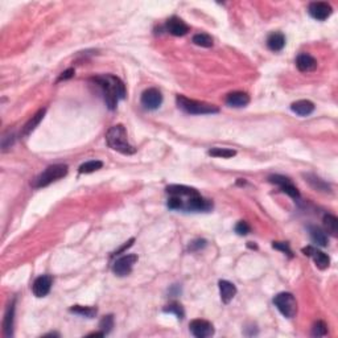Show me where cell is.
<instances>
[{
    "label": "cell",
    "mask_w": 338,
    "mask_h": 338,
    "mask_svg": "<svg viewBox=\"0 0 338 338\" xmlns=\"http://www.w3.org/2000/svg\"><path fill=\"white\" fill-rule=\"evenodd\" d=\"M189 329L194 337L197 338L212 337L214 334V326H213L212 322L206 320H199V318L190 321Z\"/></svg>",
    "instance_id": "52a82bcc"
},
{
    "label": "cell",
    "mask_w": 338,
    "mask_h": 338,
    "mask_svg": "<svg viewBox=\"0 0 338 338\" xmlns=\"http://www.w3.org/2000/svg\"><path fill=\"white\" fill-rule=\"evenodd\" d=\"M106 141H107L110 148H113L114 151H117L119 154L132 155L136 152L134 145L130 144L128 136H127V131L122 124H117V126L111 127L107 131Z\"/></svg>",
    "instance_id": "7a4b0ae2"
},
{
    "label": "cell",
    "mask_w": 338,
    "mask_h": 338,
    "mask_svg": "<svg viewBox=\"0 0 338 338\" xmlns=\"http://www.w3.org/2000/svg\"><path fill=\"white\" fill-rule=\"evenodd\" d=\"M305 179H307V181L309 182V184L315 188V189L317 190H325V192H329L330 188L329 185H326L324 182V181L321 180V179H318V177L316 176H312V175H307L305 176Z\"/></svg>",
    "instance_id": "83f0119b"
},
{
    "label": "cell",
    "mask_w": 338,
    "mask_h": 338,
    "mask_svg": "<svg viewBox=\"0 0 338 338\" xmlns=\"http://www.w3.org/2000/svg\"><path fill=\"white\" fill-rule=\"evenodd\" d=\"M91 81H94L102 89L104 100H106L110 110H114L117 107L118 100H122L126 98V86L115 76H111V74L98 76V77L91 78Z\"/></svg>",
    "instance_id": "6da1fadb"
},
{
    "label": "cell",
    "mask_w": 338,
    "mask_h": 338,
    "mask_svg": "<svg viewBox=\"0 0 338 338\" xmlns=\"http://www.w3.org/2000/svg\"><path fill=\"white\" fill-rule=\"evenodd\" d=\"M267 46L272 52H279L285 46V36L280 32L271 33L268 39H267Z\"/></svg>",
    "instance_id": "ac0fdd59"
},
{
    "label": "cell",
    "mask_w": 338,
    "mask_h": 338,
    "mask_svg": "<svg viewBox=\"0 0 338 338\" xmlns=\"http://www.w3.org/2000/svg\"><path fill=\"white\" fill-rule=\"evenodd\" d=\"M69 168L68 165L65 164H54V165H50L45 169V171L41 173L40 176H37V179L33 182V186L35 188H44V186H48L54 181L60 180L68 175Z\"/></svg>",
    "instance_id": "277c9868"
},
{
    "label": "cell",
    "mask_w": 338,
    "mask_h": 338,
    "mask_svg": "<svg viewBox=\"0 0 338 338\" xmlns=\"http://www.w3.org/2000/svg\"><path fill=\"white\" fill-rule=\"evenodd\" d=\"M272 247L276 248V250H280V251H283V253L287 254L288 257H292V251H291V248H289V244L285 243V242H274V243H272Z\"/></svg>",
    "instance_id": "836d02e7"
},
{
    "label": "cell",
    "mask_w": 338,
    "mask_h": 338,
    "mask_svg": "<svg viewBox=\"0 0 338 338\" xmlns=\"http://www.w3.org/2000/svg\"><path fill=\"white\" fill-rule=\"evenodd\" d=\"M102 167H103V162L99 161V160H90V161L83 162L81 167L78 168V172L80 173H93Z\"/></svg>",
    "instance_id": "603a6c76"
},
{
    "label": "cell",
    "mask_w": 338,
    "mask_h": 338,
    "mask_svg": "<svg viewBox=\"0 0 338 338\" xmlns=\"http://www.w3.org/2000/svg\"><path fill=\"white\" fill-rule=\"evenodd\" d=\"M70 312L73 313H77L80 316H83V317H87V318H93L97 315V308L93 307H82V305H74V307L70 308Z\"/></svg>",
    "instance_id": "cb8c5ba5"
},
{
    "label": "cell",
    "mask_w": 338,
    "mask_h": 338,
    "mask_svg": "<svg viewBox=\"0 0 338 338\" xmlns=\"http://www.w3.org/2000/svg\"><path fill=\"white\" fill-rule=\"evenodd\" d=\"M136 261H138V257L134 255V254H128V255H124V257L119 258V259H117V261L114 263V274L117 276H120V278L130 275Z\"/></svg>",
    "instance_id": "8992f818"
},
{
    "label": "cell",
    "mask_w": 338,
    "mask_h": 338,
    "mask_svg": "<svg viewBox=\"0 0 338 338\" xmlns=\"http://www.w3.org/2000/svg\"><path fill=\"white\" fill-rule=\"evenodd\" d=\"M164 312H165V313H175L179 320H182L185 316L182 305L179 304V302H172V304H169L168 307L164 308Z\"/></svg>",
    "instance_id": "f1b7e54d"
},
{
    "label": "cell",
    "mask_w": 338,
    "mask_h": 338,
    "mask_svg": "<svg viewBox=\"0 0 338 338\" xmlns=\"http://www.w3.org/2000/svg\"><path fill=\"white\" fill-rule=\"evenodd\" d=\"M167 193L169 196H176V197H180L182 199L199 194L194 188H189V186H185V185H169L167 188Z\"/></svg>",
    "instance_id": "9a60e30c"
},
{
    "label": "cell",
    "mask_w": 338,
    "mask_h": 338,
    "mask_svg": "<svg viewBox=\"0 0 338 338\" xmlns=\"http://www.w3.org/2000/svg\"><path fill=\"white\" fill-rule=\"evenodd\" d=\"M274 304L279 309L280 313L287 318H292V317L296 316L298 301H296V298H295L292 293L281 292L279 295H276L275 298H274Z\"/></svg>",
    "instance_id": "5b68a950"
},
{
    "label": "cell",
    "mask_w": 338,
    "mask_h": 338,
    "mask_svg": "<svg viewBox=\"0 0 338 338\" xmlns=\"http://www.w3.org/2000/svg\"><path fill=\"white\" fill-rule=\"evenodd\" d=\"M176 102L180 110H182L186 114H193V115L217 114L219 111V108L214 106V104L201 102V100L189 99V98H186L184 95H177Z\"/></svg>",
    "instance_id": "3957f363"
},
{
    "label": "cell",
    "mask_w": 338,
    "mask_h": 338,
    "mask_svg": "<svg viewBox=\"0 0 338 338\" xmlns=\"http://www.w3.org/2000/svg\"><path fill=\"white\" fill-rule=\"evenodd\" d=\"M296 66L300 72L302 73H309L315 72L317 69V60L308 53H301L298 54V59H296Z\"/></svg>",
    "instance_id": "4fadbf2b"
},
{
    "label": "cell",
    "mask_w": 338,
    "mask_h": 338,
    "mask_svg": "<svg viewBox=\"0 0 338 338\" xmlns=\"http://www.w3.org/2000/svg\"><path fill=\"white\" fill-rule=\"evenodd\" d=\"M165 28H167V32L177 37L185 36L189 32V25L185 23L184 20H181L180 18H176V16L168 19Z\"/></svg>",
    "instance_id": "7c38bea8"
},
{
    "label": "cell",
    "mask_w": 338,
    "mask_h": 338,
    "mask_svg": "<svg viewBox=\"0 0 338 338\" xmlns=\"http://www.w3.org/2000/svg\"><path fill=\"white\" fill-rule=\"evenodd\" d=\"M302 253L305 254L307 257H311L315 260L316 266L318 267L320 270H326L330 264L329 257L325 253L320 251L318 248L313 247V246H307L302 248Z\"/></svg>",
    "instance_id": "30bf717a"
},
{
    "label": "cell",
    "mask_w": 338,
    "mask_h": 338,
    "mask_svg": "<svg viewBox=\"0 0 338 338\" xmlns=\"http://www.w3.org/2000/svg\"><path fill=\"white\" fill-rule=\"evenodd\" d=\"M206 246V240L205 239H196L192 243L189 244L190 251H199L201 248H203Z\"/></svg>",
    "instance_id": "e575fe53"
},
{
    "label": "cell",
    "mask_w": 338,
    "mask_h": 338,
    "mask_svg": "<svg viewBox=\"0 0 338 338\" xmlns=\"http://www.w3.org/2000/svg\"><path fill=\"white\" fill-rule=\"evenodd\" d=\"M218 287H219V295H221L222 302L229 304L237 295V287L230 281H227V280H219Z\"/></svg>",
    "instance_id": "2e32d148"
},
{
    "label": "cell",
    "mask_w": 338,
    "mask_h": 338,
    "mask_svg": "<svg viewBox=\"0 0 338 338\" xmlns=\"http://www.w3.org/2000/svg\"><path fill=\"white\" fill-rule=\"evenodd\" d=\"M291 110L295 114L300 115V117H308V115H311L315 111V104L312 103L311 100L307 99L296 100V102H293L291 104Z\"/></svg>",
    "instance_id": "e0dca14e"
},
{
    "label": "cell",
    "mask_w": 338,
    "mask_h": 338,
    "mask_svg": "<svg viewBox=\"0 0 338 338\" xmlns=\"http://www.w3.org/2000/svg\"><path fill=\"white\" fill-rule=\"evenodd\" d=\"M193 42L197 46H202V48H212L213 46V39L206 33H199V35H194L193 36Z\"/></svg>",
    "instance_id": "484cf974"
},
{
    "label": "cell",
    "mask_w": 338,
    "mask_h": 338,
    "mask_svg": "<svg viewBox=\"0 0 338 338\" xmlns=\"http://www.w3.org/2000/svg\"><path fill=\"white\" fill-rule=\"evenodd\" d=\"M52 284H53L52 276L42 275L35 280V283L32 285V291H33L36 298H45L46 295L50 292Z\"/></svg>",
    "instance_id": "8fae6325"
},
{
    "label": "cell",
    "mask_w": 338,
    "mask_h": 338,
    "mask_svg": "<svg viewBox=\"0 0 338 338\" xmlns=\"http://www.w3.org/2000/svg\"><path fill=\"white\" fill-rule=\"evenodd\" d=\"M162 103V94L161 91L155 87L147 89V90L141 94V104L144 106L147 110H156L161 106Z\"/></svg>",
    "instance_id": "ba28073f"
},
{
    "label": "cell",
    "mask_w": 338,
    "mask_h": 338,
    "mask_svg": "<svg viewBox=\"0 0 338 338\" xmlns=\"http://www.w3.org/2000/svg\"><path fill=\"white\" fill-rule=\"evenodd\" d=\"M309 234H311L312 242L320 247H326L328 246V235L324 230H321L318 226H311L309 227Z\"/></svg>",
    "instance_id": "ffe728a7"
},
{
    "label": "cell",
    "mask_w": 338,
    "mask_h": 338,
    "mask_svg": "<svg viewBox=\"0 0 338 338\" xmlns=\"http://www.w3.org/2000/svg\"><path fill=\"white\" fill-rule=\"evenodd\" d=\"M209 155H210V156H213V158L230 159V158H233V156H235V155H237V152H235L234 149L218 148V147H216V148H212L210 151H209Z\"/></svg>",
    "instance_id": "d4e9b609"
},
{
    "label": "cell",
    "mask_w": 338,
    "mask_h": 338,
    "mask_svg": "<svg viewBox=\"0 0 338 338\" xmlns=\"http://www.w3.org/2000/svg\"><path fill=\"white\" fill-rule=\"evenodd\" d=\"M45 113H46V108H41V110H39V111H37V113L35 114L29 120H28L27 124L23 127V132H21V135L28 136L31 132H33V131L36 130V127L40 124V122L42 120V118H44Z\"/></svg>",
    "instance_id": "d6986e66"
},
{
    "label": "cell",
    "mask_w": 338,
    "mask_h": 338,
    "mask_svg": "<svg viewBox=\"0 0 338 338\" xmlns=\"http://www.w3.org/2000/svg\"><path fill=\"white\" fill-rule=\"evenodd\" d=\"M328 334V325L324 321H317L312 328V336L313 337H324Z\"/></svg>",
    "instance_id": "4dcf8cb0"
},
{
    "label": "cell",
    "mask_w": 338,
    "mask_h": 338,
    "mask_svg": "<svg viewBox=\"0 0 338 338\" xmlns=\"http://www.w3.org/2000/svg\"><path fill=\"white\" fill-rule=\"evenodd\" d=\"M113 328H114V316L113 315L104 316L99 322L100 332H103L104 334H108L111 330H113Z\"/></svg>",
    "instance_id": "f546056e"
},
{
    "label": "cell",
    "mask_w": 338,
    "mask_h": 338,
    "mask_svg": "<svg viewBox=\"0 0 338 338\" xmlns=\"http://www.w3.org/2000/svg\"><path fill=\"white\" fill-rule=\"evenodd\" d=\"M324 225L326 231L333 237L338 235V219L337 217L332 216V214H326L324 217Z\"/></svg>",
    "instance_id": "7402d4cb"
},
{
    "label": "cell",
    "mask_w": 338,
    "mask_h": 338,
    "mask_svg": "<svg viewBox=\"0 0 338 338\" xmlns=\"http://www.w3.org/2000/svg\"><path fill=\"white\" fill-rule=\"evenodd\" d=\"M251 231V227L246 221H239L235 226V233L238 235H247Z\"/></svg>",
    "instance_id": "1f68e13d"
},
{
    "label": "cell",
    "mask_w": 338,
    "mask_h": 338,
    "mask_svg": "<svg viewBox=\"0 0 338 338\" xmlns=\"http://www.w3.org/2000/svg\"><path fill=\"white\" fill-rule=\"evenodd\" d=\"M14 315H15V304L12 302L5 312L4 321H3V332L5 337H11L14 334Z\"/></svg>",
    "instance_id": "44dd1931"
},
{
    "label": "cell",
    "mask_w": 338,
    "mask_h": 338,
    "mask_svg": "<svg viewBox=\"0 0 338 338\" xmlns=\"http://www.w3.org/2000/svg\"><path fill=\"white\" fill-rule=\"evenodd\" d=\"M74 73H76V70L73 68L68 69V70H65L63 73H61V76L59 77V80H57V82H61V81H66V80H70L72 77H74Z\"/></svg>",
    "instance_id": "d590c367"
},
{
    "label": "cell",
    "mask_w": 338,
    "mask_h": 338,
    "mask_svg": "<svg viewBox=\"0 0 338 338\" xmlns=\"http://www.w3.org/2000/svg\"><path fill=\"white\" fill-rule=\"evenodd\" d=\"M226 103L229 104L230 107L235 108L246 107L250 103V97L243 91H233L226 97Z\"/></svg>",
    "instance_id": "5bb4252c"
},
{
    "label": "cell",
    "mask_w": 338,
    "mask_h": 338,
    "mask_svg": "<svg viewBox=\"0 0 338 338\" xmlns=\"http://www.w3.org/2000/svg\"><path fill=\"white\" fill-rule=\"evenodd\" d=\"M280 189H281V192H284L285 194H288L289 197H292V199H300V192H298V188L291 182V180L284 182L283 185H280Z\"/></svg>",
    "instance_id": "4316f807"
},
{
    "label": "cell",
    "mask_w": 338,
    "mask_h": 338,
    "mask_svg": "<svg viewBox=\"0 0 338 338\" xmlns=\"http://www.w3.org/2000/svg\"><path fill=\"white\" fill-rule=\"evenodd\" d=\"M308 12L316 20L324 21L333 14V8H332V5L328 4V3H324V1H315V3L309 4Z\"/></svg>",
    "instance_id": "9c48e42d"
},
{
    "label": "cell",
    "mask_w": 338,
    "mask_h": 338,
    "mask_svg": "<svg viewBox=\"0 0 338 338\" xmlns=\"http://www.w3.org/2000/svg\"><path fill=\"white\" fill-rule=\"evenodd\" d=\"M15 143V135L14 134H8V135H4L1 138V148L3 151L11 148V145Z\"/></svg>",
    "instance_id": "d6a6232c"
}]
</instances>
